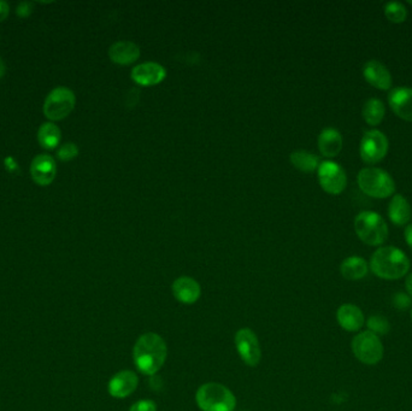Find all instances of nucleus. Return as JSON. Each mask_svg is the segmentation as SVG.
<instances>
[{"label": "nucleus", "instance_id": "1", "mask_svg": "<svg viewBox=\"0 0 412 411\" xmlns=\"http://www.w3.org/2000/svg\"><path fill=\"white\" fill-rule=\"evenodd\" d=\"M167 357L168 346L160 334L147 332L138 338L133 349V360L141 374L153 376L162 369Z\"/></svg>", "mask_w": 412, "mask_h": 411}, {"label": "nucleus", "instance_id": "2", "mask_svg": "<svg viewBox=\"0 0 412 411\" xmlns=\"http://www.w3.org/2000/svg\"><path fill=\"white\" fill-rule=\"evenodd\" d=\"M371 269L380 279L398 280L408 274L410 261L400 248L384 246L373 253Z\"/></svg>", "mask_w": 412, "mask_h": 411}, {"label": "nucleus", "instance_id": "3", "mask_svg": "<svg viewBox=\"0 0 412 411\" xmlns=\"http://www.w3.org/2000/svg\"><path fill=\"white\" fill-rule=\"evenodd\" d=\"M196 403L202 411H234L236 398L225 385L206 383L198 388Z\"/></svg>", "mask_w": 412, "mask_h": 411}, {"label": "nucleus", "instance_id": "4", "mask_svg": "<svg viewBox=\"0 0 412 411\" xmlns=\"http://www.w3.org/2000/svg\"><path fill=\"white\" fill-rule=\"evenodd\" d=\"M355 230L358 238L371 246H380L388 238V226L374 211L359 212L355 219Z\"/></svg>", "mask_w": 412, "mask_h": 411}, {"label": "nucleus", "instance_id": "5", "mask_svg": "<svg viewBox=\"0 0 412 411\" xmlns=\"http://www.w3.org/2000/svg\"><path fill=\"white\" fill-rule=\"evenodd\" d=\"M357 181L363 193L377 199L388 198L395 192L393 179L384 169H362L358 174Z\"/></svg>", "mask_w": 412, "mask_h": 411}, {"label": "nucleus", "instance_id": "6", "mask_svg": "<svg viewBox=\"0 0 412 411\" xmlns=\"http://www.w3.org/2000/svg\"><path fill=\"white\" fill-rule=\"evenodd\" d=\"M352 352L363 365H377L384 358V345L371 331L358 333L352 340Z\"/></svg>", "mask_w": 412, "mask_h": 411}, {"label": "nucleus", "instance_id": "7", "mask_svg": "<svg viewBox=\"0 0 412 411\" xmlns=\"http://www.w3.org/2000/svg\"><path fill=\"white\" fill-rule=\"evenodd\" d=\"M75 94L71 89L59 86L47 94L44 102V113L51 121H61L73 111L75 107Z\"/></svg>", "mask_w": 412, "mask_h": 411}, {"label": "nucleus", "instance_id": "8", "mask_svg": "<svg viewBox=\"0 0 412 411\" xmlns=\"http://www.w3.org/2000/svg\"><path fill=\"white\" fill-rule=\"evenodd\" d=\"M359 152H361L362 161L364 163H379L388 152L387 136L377 129L366 131L362 138Z\"/></svg>", "mask_w": 412, "mask_h": 411}, {"label": "nucleus", "instance_id": "9", "mask_svg": "<svg viewBox=\"0 0 412 411\" xmlns=\"http://www.w3.org/2000/svg\"><path fill=\"white\" fill-rule=\"evenodd\" d=\"M235 347L240 358L248 367H257L262 360V349L258 336L250 328H241L235 333Z\"/></svg>", "mask_w": 412, "mask_h": 411}, {"label": "nucleus", "instance_id": "10", "mask_svg": "<svg viewBox=\"0 0 412 411\" xmlns=\"http://www.w3.org/2000/svg\"><path fill=\"white\" fill-rule=\"evenodd\" d=\"M319 181L321 187L329 194L337 196L346 188L347 176L340 164L333 161H324L319 163Z\"/></svg>", "mask_w": 412, "mask_h": 411}, {"label": "nucleus", "instance_id": "11", "mask_svg": "<svg viewBox=\"0 0 412 411\" xmlns=\"http://www.w3.org/2000/svg\"><path fill=\"white\" fill-rule=\"evenodd\" d=\"M138 386H139V378L135 372L121 370L110 378L108 383L109 394L111 397L123 399L135 392Z\"/></svg>", "mask_w": 412, "mask_h": 411}, {"label": "nucleus", "instance_id": "12", "mask_svg": "<svg viewBox=\"0 0 412 411\" xmlns=\"http://www.w3.org/2000/svg\"><path fill=\"white\" fill-rule=\"evenodd\" d=\"M131 79L139 86H155L165 79L167 71L157 62H144L131 69Z\"/></svg>", "mask_w": 412, "mask_h": 411}, {"label": "nucleus", "instance_id": "13", "mask_svg": "<svg viewBox=\"0 0 412 411\" xmlns=\"http://www.w3.org/2000/svg\"><path fill=\"white\" fill-rule=\"evenodd\" d=\"M174 298L181 304L192 305L197 303L202 295V287L191 276H180L171 286Z\"/></svg>", "mask_w": 412, "mask_h": 411}, {"label": "nucleus", "instance_id": "14", "mask_svg": "<svg viewBox=\"0 0 412 411\" xmlns=\"http://www.w3.org/2000/svg\"><path fill=\"white\" fill-rule=\"evenodd\" d=\"M30 174L34 181L40 186H47L56 178L57 165L48 154H39L30 164Z\"/></svg>", "mask_w": 412, "mask_h": 411}, {"label": "nucleus", "instance_id": "15", "mask_svg": "<svg viewBox=\"0 0 412 411\" xmlns=\"http://www.w3.org/2000/svg\"><path fill=\"white\" fill-rule=\"evenodd\" d=\"M389 107L402 120L412 122V89L398 87L389 92Z\"/></svg>", "mask_w": 412, "mask_h": 411}, {"label": "nucleus", "instance_id": "16", "mask_svg": "<svg viewBox=\"0 0 412 411\" xmlns=\"http://www.w3.org/2000/svg\"><path fill=\"white\" fill-rule=\"evenodd\" d=\"M363 76L371 86H374L375 89L387 91L392 87L391 73L379 61L371 60L366 62L363 66Z\"/></svg>", "mask_w": 412, "mask_h": 411}, {"label": "nucleus", "instance_id": "17", "mask_svg": "<svg viewBox=\"0 0 412 411\" xmlns=\"http://www.w3.org/2000/svg\"><path fill=\"white\" fill-rule=\"evenodd\" d=\"M109 57L116 64L129 66L139 60L140 47L129 40L116 42L109 48Z\"/></svg>", "mask_w": 412, "mask_h": 411}, {"label": "nucleus", "instance_id": "18", "mask_svg": "<svg viewBox=\"0 0 412 411\" xmlns=\"http://www.w3.org/2000/svg\"><path fill=\"white\" fill-rule=\"evenodd\" d=\"M337 323L347 332H358L366 323L361 309L353 304H344L337 311Z\"/></svg>", "mask_w": 412, "mask_h": 411}, {"label": "nucleus", "instance_id": "19", "mask_svg": "<svg viewBox=\"0 0 412 411\" xmlns=\"http://www.w3.org/2000/svg\"><path fill=\"white\" fill-rule=\"evenodd\" d=\"M317 143L319 152L328 158L337 157L342 149V136L335 128H326L321 131Z\"/></svg>", "mask_w": 412, "mask_h": 411}, {"label": "nucleus", "instance_id": "20", "mask_svg": "<svg viewBox=\"0 0 412 411\" xmlns=\"http://www.w3.org/2000/svg\"><path fill=\"white\" fill-rule=\"evenodd\" d=\"M388 216L391 221L397 226H404L411 220L412 211L406 198L395 194L389 203Z\"/></svg>", "mask_w": 412, "mask_h": 411}, {"label": "nucleus", "instance_id": "21", "mask_svg": "<svg viewBox=\"0 0 412 411\" xmlns=\"http://www.w3.org/2000/svg\"><path fill=\"white\" fill-rule=\"evenodd\" d=\"M368 271H369V266L366 259L358 256H351L344 259L340 266L341 275L346 280L350 281L361 280L363 277H366Z\"/></svg>", "mask_w": 412, "mask_h": 411}, {"label": "nucleus", "instance_id": "22", "mask_svg": "<svg viewBox=\"0 0 412 411\" xmlns=\"http://www.w3.org/2000/svg\"><path fill=\"white\" fill-rule=\"evenodd\" d=\"M290 161L293 167L304 173H312L319 167V157L306 149H297L292 152Z\"/></svg>", "mask_w": 412, "mask_h": 411}, {"label": "nucleus", "instance_id": "23", "mask_svg": "<svg viewBox=\"0 0 412 411\" xmlns=\"http://www.w3.org/2000/svg\"><path fill=\"white\" fill-rule=\"evenodd\" d=\"M386 109L380 99L371 98L363 105L362 116L369 126H377L384 121Z\"/></svg>", "mask_w": 412, "mask_h": 411}, {"label": "nucleus", "instance_id": "24", "mask_svg": "<svg viewBox=\"0 0 412 411\" xmlns=\"http://www.w3.org/2000/svg\"><path fill=\"white\" fill-rule=\"evenodd\" d=\"M38 140L44 149H56L61 141V129L52 122L42 123L38 131Z\"/></svg>", "mask_w": 412, "mask_h": 411}, {"label": "nucleus", "instance_id": "25", "mask_svg": "<svg viewBox=\"0 0 412 411\" xmlns=\"http://www.w3.org/2000/svg\"><path fill=\"white\" fill-rule=\"evenodd\" d=\"M384 15L393 24H403L408 16L406 8L402 3L391 1L384 5Z\"/></svg>", "mask_w": 412, "mask_h": 411}, {"label": "nucleus", "instance_id": "26", "mask_svg": "<svg viewBox=\"0 0 412 411\" xmlns=\"http://www.w3.org/2000/svg\"><path fill=\"white\" fill-rule=\"evenodd\" d=\"M366 326L369 328L368 331H371V333H374L377 336H386L391 331V325H389L388 320L384 318V316H380V315L371 316L368 320V322H366Z\"/></svg>", "mask_w": 412, "mask_h": 411}, {"label": "nucleus", "instance_id": "27", "mask_svg": "<svg viewBox=\"0 0 412 411\" xmlns=\"http://www.w3.org/2000/svg\"><path fill=\"white\" fill-rule=\"evenodd\" d=\"M79 154V147L74 143H66L57 149V157L62 162H69L71 159L75 158Z\"/></svg>", "mask_w": 412, "mask_h": 411}, {"label": "nucleus", "instance_id": "28", "mask_svg": "<svg viewBox=\"0 0 412 411\" xmlns=\"http://www.w3.org/2000/svg\"><path fill=\"white\" fill-rule=\"evenodd\" d=\"M128 411H157V404L151 399H140L134 403Z\"/></svg>", "mask_w": 412, "mask_h": 411}, {"label": "nucleus", "instance_id": "29", "mask_svg": "<svg viewBox=\"0 0 412 411\" xmlns=\"http://www.w3.org/2000/svg\"><path fill=\"white\" fill-rule=\"evenodd\" d=\"M393 305L395 308L400 309V310H405L411 305V298L403 292H399L397 295H394Z\"/></svg>", "mask_w": 412, "mask_h": 411}, {"label": "nucleus", "instance_id": "30", "mask_svg": "<svg viewBox=\"0 0 412 411\" xmlns=\"http://www.w3.org/2000/svg\"><path fill=\"white\" fill-rule=\"evenodd\" d=\"M32 11H33V3H30V1H22L17 6V11L16 12H17L19 17H28L29 15L32 14Z\"/></svg>", "mask_w": 412, "mask_h": 411}, {"label": "nucleus", "instance_id": "31", "mask_svg": "<svg viewBox=\"0 0 412 411\" xmlns=\"http://www.w3.org/2000/svg\"><path fill=\"white\" fill-rule=\"evenodd\" d=\"M10 12V6L6 1L0 0V22H3Z\"/></svg>", "mask_w": 412, "mask_h": 411}, {"label": "nucleus", "instance_id": "32", "mask_svg": "<svg viewBox=\"0 0 412 411\" xmlns=\"http://www.w3.org/2000/svg\"><path fill=\"white\" fill-rule=\"evenodd\" d=\"M405 240L412 250V223L405 228Z\"/></svg>", "mask_w": 412, "mask_h": 411}, {"label": "nucleus", "instance_id": "33", "mask_svg": "<svg viewBox=\"0 0 412 411\" xmlns=\"http://www.w3.org/2000/svg\"><path fill=\"white\" fill-rule=\"evenodd\" d=\"M405 287H406L409 295L412 297V273L406 277V280H405Z\"/></svg>", "mask_w": 412, "mask_h": 411}, {"label": "nucleus", "instance_id": "34", "mask_svg": "<svg viewBox=\"0 0 412 411\" xmlns=\"http://www.w3.org/2000/svg\"><path fill=\"white\" fill-rule=\"evenodd\" d=\"M5 74V64L4 61L1 60V57H0V79L4 76Z\"/></svg>", "mask_w": 412, "mask_h": 411}, {"label": "nucleus", "instance_id": "35", "mask_svg": "<svg viewBox=\"0 0 412 411\" xmlns=\"http://www.w3.org/2000/svg\"><path fill=\"white\" fill-rule=\"evenodd\" d=\"M409 4L412 5V0H410V1H409Z\"/></svg>", "mask_w": 412, "mask_h": 411}, {"label": "nucleus", "instance_id": "36", "mask_svg": "<svg viewBox=\"0 0 412 411\" xmlns=\"http://www.w3.org/2000/svg\"><path fill=\"white\" fill-rule=\"evenodd\" d=\"M411 320H412V310H411Z\"/></svg>", "mask_w": 412, "mask_h": 411}]
</instances>
